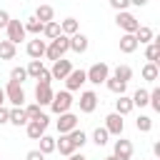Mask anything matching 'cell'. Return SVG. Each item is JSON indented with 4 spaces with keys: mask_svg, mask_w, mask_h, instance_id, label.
Returning a JSON list of instances; mask_svg holds the SVG:
<instances>
[{
    "mask_svg": "<svg viewBox=\"0 0 160 160\" xmlns=\"http://www.w3.org/2000/svg\"><path fill=\"white\" fill-rule=\"evenodd\" d=\"M8 22H10V12L8 10H0V30L8 28Z\"/></svg>",
    "mask_w": 160,
    "mask_h": 160,
    "instance_id": "43",
    "label": "cell"
},
{
    "mask_svg": "<svg viewBox=\"0 0 160 160\" xmlns=\"http://www.w3.org/2000/svg\"><path fill=\"white\" fill-rule=\"evenodd\" d=\"M105 130H108L110 135H122V130H125L122 115H118V112H110V115L105 118Z\"/></svg>",
    "mask_w": 160,
    "mask_h": 160,
    "instance_id": "13",
    "label": "cell"
},
{
    "mask_svg": "<svg viewBox=\"0 0 160 160\" xmlns=\"http://www.w3.org/2000/svg\"><path fill=\"white\" fill-rule=\"evenodd\" d=\"M112 78H118V80L128 82V80L132 78V68H130V65H118V68L112 70Z\"/></svg>",
    "mask_w": 160,
    "mask_h": 160,
    "instance_id": "30",
    "label": "cell"
},
{
    "mask_svg": "<svg viewBox=\"0 0 160 160\" xmlns=\"http://www.w3.org/2000/svg\"><path fill=\"white\" fill-rule=\"evenodd\" d=\"M35 18H38L42 25H45V22H52V20H55V10H52V5H38Z\"/></svg>",
    "mask_w": 160,
    "mask_h": 160,
    "instance_id": "18",
    "label": "cell"
},
{
    "mask_svg": "<svg viewBox=\"0 0 160 160\" xmlns=\"http://www.w3.org/2000/svg\"><path fill=\"white\" fill-rule=\"evenodd\" d=\"M152 45H155V48L160 50V35H155V38H152Z\"/></svg>",
    "mask_w": 160,
    "mask_h": 160,
    "instance_id": "48",
    "label": "cell"
},
{
    "mask_svg": "<svg viewBox=\"0 0 160 160\" xmlns=\"http://www.w3.org/2000/svg\"><path fill=\"white\" fill-rule=\"evenodd\" d=\"M5 100H8V98H5V88H0V105H2Z\"/></svg>",
    "mask_w": 160,
    "mask_h": 160,
    "instance_id": "49",
    "label": "cell"
},
{
    "mask_svg": "<svg viewBox=\"0 0 160 160\" xmlns=\"http://www.w3.org/2000/svg\"><path fill=\"white\" fill-rule=\"evenodd\" d=\"M110 8H112V10H118V12H122V10H128V8H130V0H110Z\"/></svg>",
    "mask_w": 160,
    "mask_h": 160,
    "instance_id": "40",
    "label": "cell"
},
{
    "mask_svg": "<svg viewBox=\"0 0 160 160\" xmlns=\"http://www.w3.org/2000/svg\"><path fill=\"white\" fill-rule=\"evenodd\" d=\"M85 72H88V82L100 85V82H105V80L110 78V65H108V62H95V65H90V70H85Z\"/></svg>",
    "mask_w": 160,
    "mask_h": 160,
    "instance_id": "3",
    "label": "cell"
},
{
    "mask_svg": "<svg viewBox=\"0 0 160 160\" xmlns=\"http://www.w3.org/2000/svg\"><path fill=\"white\" fill-rule=\"evenodd\" d=\"M155 65H158V70H160V55H158V60H155Z\"/></svg>",
    "mask_w": 160,
    "mask_h": 160,
    "instance_id": "51",
    "label": "cell"
},
{
    "mask_svg": "<svg viewBox=\"0 0 160 160\" xmlns=\"http://www.w3.org/2000/svg\"><path fill=\"white\" fill-rule=\"evenodd\" d=\"M5 98H8L15 108H22V102H25V90H22V85L15 82V80H10V82L5 85Z\"/></svg>",
    "mask_w": 160,
    "mask_h": 160,
    "instance_id": "5",
    "label": "cell"
},
{
    "mask_svg": "<svg viewBox=\"0 0 160 160\" xmlns=\"http://www.w3.org/2000/svg\"><path fill=\"white\" fill-rule=\"evenodd\" d=\"M158 72H160V70H158V65H155V62H148V65H142V70H140V75H142L145 80H150V82H155V80H158Z\"/></svg>",
    "mask_w": 160,
    "mask_h": 160,
    "instance_id": "31",
    "label": "cell"
},
{
    "mask_svg": "<svg viewBox=\"0 0 160 160\" xmlns=\"http://www.w3.org/2000/svg\"><path fill=\"white\" fill-rule=\"evenodd\" d=\"M25 70H28V78H35V80H38L40 72L45 70V65H42V60H30V65H28Z\"/></svg>",
    "mask_w": 160,
    "mask_h": 160,
    "instance_id": "32",
    "label": "cell"
},
{
    "mask_svg": "<svg viewBox=\"0 0 160 160\" xmlns=\"http://www.w3.org/2000/svg\"><path fill=\"white\" fill-rule=\"evenodd\" d=\"M132 108H135V105H132V98L118 95V100H115V112H118V115H128Z\"/></svg>",
    "mask_w": 160,
    "mask_h": 160,
    "instance_id": "19",
    "label": "cell"
},
{
    "mask_svg": "<svg viewBox=\"0 0 160 160\" xmlns=\"http://www.w3.org/2000/svg\"><path fill=\"white\" fill-rule=\"evenodd\" d=\"M58 150H60V155H68V158L75 152V145H72L70 135H60L58 138Z\"/></svg>",
    "mask_w": 160,
    "mask_h": 160,
    "instance_id": "25",
    "label": "cell"
},
{
    "mask_svg": "<svg viewBox=\"0 0 160 160\" xmlns=\"http://www.w3.org/2000/svg\"><path fill=\"white\" fill-rule=\"evenodd\" d=\"M48 122H50V118H48V115H42L40 120H30V122L25 125V130H28V138H30V140H40V138L45 135V128H48Z\"/></svg>",
    "mask_w": 160,
    "mask_h": 160,
    "instance_id": "7",
    "label": "cell"
},
{
    "mask_svg": "<svg viewBox=\"0 0 160 160\" xmlns=\"http://www.w3.org/2000/svg\"><path fill=\"white\" fill-rule=\"evenodd\" d=\"M152 152H155V158H158V160H160V140H158V142H155V145H152Z\"/></svg>",
    "mask_w": 160,
    "mask_h": 160,
    "instance_id": "47",
    "label": "cell"
},
{
    "mask_svg": "<svg viewBox=\"0 0 160 160\" xmlns=\"http://www.w3.org/2000/svg\"><path fill=\"white\" fill-rule=\"evenodd\" d=\"M78 105H80V112L90 115V112H95V108H98V95H95L92 90H85V92H80Z\"/></svg>",
    "mask_w": 160,
    "mask_h": 160,
    "instance_id": "11",
    "label": "cell"
},
{
    "mask_svg": "<svg viewBox=\"0 0 160 160\" xmlns=\"http://www.w3.org/2000/svg\"><path fill=\"white\" fill-rule=\"evenodd\" d=\"M135 50H138V40H135V35L122 32V38H120V52L130 55V52H135Z\"/></svg>",
    "mask_w": 160,
    "mask_h": 160,
    "instance_id": "17",
    "label": "cell"
},
{
    "mask_svg": "<svg viewBox=\"0 0 160 160\" xmlns=\"http://www.w3.org/2000/svg\"><path fill=\"white\" fill-rule=\"evenodd\" d=\"M105 85H108V90H110V92H115V95H125V88H128V82L118 80V78H108V80H105Z\"/></svg>",
    "mask_w": 160,
    "mask_h": 160,
    "instance_id": "27",
    "label": "cell"
},
{
    "mask_svg": "<svg viewBox=\"0 0 160 160\" xmlns=\"http://www.w3.org/2000/svg\"><path fill=\"white\" fill-rule=\"evenodd\" d=\"M158 55H160V50L150 42V45L145 48V60H148V62H155V60H158Z\"/></svg>",
    "mask_w": 160,
    "mask_h": 160,
    "instance_id": "38",
    "label": "cell"
},
{
    "mask_svg": "<svg viewBox=\"0 0 160 160\" xmlns=\"http://www.w3.org/2000/svg\"><path fill=\"white\" fill-rule=\"evenodd\" d=\"M115 22H118V28H120L122 32H130V35H135V30L140 28V20H138L132 12H128V10L118 12V15H115Z\"/></svg>",
    "mask_w": 160,
    "mask_h": 160,
    "instance_id": "2",
    "label": "cell"
},
{
    "mask_svg": "<svg viewBox=\"0 0 160 160\" xmlns=\"http://www.w3.org/2000/svg\"><path fill=\"white\" fill-rule=\"evenodd\" d=\"M5 32H8V38H5V40H10L12 45H18L20 40H25V35H28V32H25V25H22L20 20H12V18H10V22H8Z\"/></svg>",
    "mask_w": 160,
    "mask_h": 160,
    "instance_id": "6",
    "label": "cell"
},
{
    "mask_svg": "<svg viewBox=\"0 0 160 160\" xmlns=\"http://www.w3.org/2000/svg\"><path fill=\"white\" fill-rule=\"evenodd\" d=\"M42 155H50V152H55L58 150V140L55 138H50V135H42L40 138V148H38Z\"/></svg>",
    "mask_w": 160,
    "mask_h": 160,
    "instance_id": "24",
    "label": "cell"
},
{
    "mask_svg": "<svg viewBox=\"0 0 160 160\" xmlns=\"http://www.w3.org/2000/svg\"><path fill=\"white\" fill-rule=\"evenodd\" d=\"M132 105H138V108H145V105H150V90H145V88H138V90L132 92Z\"/></svg>",
    "mask_w": 160,
    "mask_h": 160,
    "instance_id": "23",
    "label": "cell"
},
{
    "mask_svg": "<svg viewBox=\"0 0 160 160\" xmlns=\"http://www.w3.org/2000/svg\"><path fill=\"white\" fill-rule=\"evenodd\" d=\"M50 80H52L50 70H42V72H40V78H38V82H50Z\"/></svg>",
    "mask_w": 160,
    "mask_h": 160,
    "instance_id": "44",
    "label": "cell"
},
{
    "mask_svg": "<svg viewBox=\"0 0 160 160\" xmlns=\"http://www.w3.org/2000/svg\"><path fill=\"white\" fill-rule=\"evenodd\" d=\"M52 98H55V92H52L50 82H38V85H35V100H38L40 108H42V105H50Z\"/></svg>",
    "mask_w": 160,
    "mask_h": 160,
    "instance_id": "10",
    "label": "cell"
},
{
    "mask_svg": "<svg viewBox=\"0 0 160 160\" xmlns=\"http://www.w3.org/2000/svg\"><path fill=\"white\" fill-rule=\"evenodd\" d=\"M82 82H88V72H85V70H72V72L65 78V88H68V92L80 90Z\"/></svg>",
    "mask_w": 160,
    "mask_h": 160,
    "instance_id": "12",
    "label": "cell"
},
{
    "mask_svg": "<svg viewBox=\"0 0 160 160\" xmlns=\"http://www.w3.org/2000/svg\"><path fill=\"white\" fill-rule=\"evenodd\" d=\"M25 160H45V155H42L40 150H30V152L25 155Z\"/></svg>",
    "mask_w": 160,
    "mask_h": 160,
    "instance_id": "42",
    "label": "cell"
},
{
    "mask_svg": "<svg viewBox=\"0 0 160 160\" xmlns=\"http://www.w3.org/2000/svg\"><path fill=\"white\" fill-rule=\"evenodd\" d=\"M70 72H72V62H70V60L60 58V60H55V62H52V70H50L52 80H65Z\"/></svg>",
    "mask_w": 160,
    "mask_h": 160,
    "instance_id": "9",
    "label": "cell"
},
{
    "mask_svg": "<svg viewBox=\"0 0 160 160\" xmlns=\"http://www.w3.org/2000/svg\"><path fill=\"white\" fill-rule=\"evenodd\" d=\"M158 80H160V72H158Z\"/></svg>",
    "mask_w": 160,
    "mask_h": 160,
    "instance_id": "52",
    "label": "cell"
},
{
    "mask_svg": "<svg viewBox=\"0 0 160 160\" xmlns=\"http://www.w3.org/2000/svg\"><path fill=\"white\" fill-rule=\"evenodd\" d=\"M108 138H110V132H108L105 128H95V130H92V142H95L98 148H102V145L108 142Z\"/></svg>",
    "mask_w": 160,
    "mask_h": 160,
    "instance_id": "33",
    "label": "cell"
},
{
    "mask_svg": "<svg viewBox=\"0 0 160 160\" xmlns=\"http://www.w3.org/2000/svg\"><path fill=\"white\" fill-rule=\"evenodd\" d=\"M0 160H2V158H0Z\"/></svg>",
    "mask_w": 160,
    "mask_h": 160,
    "instance_id": "53",
    "label": "cell"
},
{
    "mask_svg": "<svg viewBox=\"0 0 160 160\" xmlns=\"http://www.w3.org/2000/svg\"><path fill=\"white\" fill-rule=\"evenodd\" d=\"M5 122H10V110L0 105V125H5Z\"/></svg>",
    "mask_w": 160,
    "mask_h": 160,
    "instance_id": "41",
    "label": "cell"
},
{
    "mask_svg": "<svg viewBox=\"0 0 160 160\" xmlns=\"http://www.w3.org/2000/svg\"><path fill=\"white\" fill-rule=\"evenodd\" d=\"M150 105H152V110H155V112H160V88L150 90Z\"/></svg>",
    "mask_w": 160,
    "mask_h": 160,
    "instance_id": "39",
    "label": "cell"
},
{
    "mask_svg": "<svg viewBox=\"0 0 160 160\" xmlns=\"http://www.w3.org/2000/svg\"><path fill=\"white\" fill-rule=\"evenodd\" d=\"M22 25H25V32H30V35H38V38H40V32H42V28H45V25H42V22H40L35 15H32V18H28Z\"/></svg>",
    "mask_w": 160,
    "mask_h": 160,
    "instance_id": "26",
    "label": "cell"
},
{
    "mask_svg": "<svg viewBox=\"0 0 160 160\" xmlns=\"http://www.w3.org/2000/svg\"><path fill=\"white\" fill-rule=\"evenodd\" d=\"M68 160H88V158H85V155H82V152H72V155H70V158H68Z\"/></svg>",
    "mask_w": 160,
    "mask_h": 160,
    "instance_id": "45",
    "label": "cell"
},
{
    "mask_svg": "<svg viewBox=\"0 0 160 160\" xmlns=\"http://www.w3.org/2000/svg\"><path fill=\"white\" fill-rule=\"evenodd\" d=\"M68 50H70V38H68V35H58L55 40H50V45H48L45 55L55 62V60L65 58V52H68Z\"/></svg>",
    "mask_w": 160,
    "mask_h": 160,
    "instance_id": "1",
    "label": "cell"
},
{
    "mask_svg": "<svg viewBox=\"0 0 160 160\" xmlns=\"http://www.w3.org/2000/svg\"><path fill=\"white\" fill-rule=\"evenodd\" d=\"M58 132L60 135H68V132H72L75 128H78V115L75 112H62V115H58Z\"/></svg>",
    "mask_w": 160,
    "mask_h": 160,
    "instance_id": "8",
    "label": "cell"
},
{
    "mask_svg": "<svg viewBox=\"0 0 160 160\" xmlns=\"http://www.w3.org/2000/svg\"><path fill=\"white\" fill-rule=\"evenodd\" d=\"M152 30L148 28V25H140L138 30H135V40H138V45H150L152 42Z\"/></svg>",
    "mask_w": 160,
    "mask_h": 160,
    "instance_id": "20",
    "label": "cell"
},
{
    "mask_svg": "<svg viewBox=\"0 0 160 160\" xmlns=\"http://www.w3.org/2000/svg\"><path fill=\"white\" fill-rule=\"evenodd\" d=\"M25 78H28V70H25V68H12V70H10V80H15V82L22 85Z\"/></svg>",
    "mask_w": 160,
    "mask_h": 160,
    "instance_id": "37",
    "label": "cell"
},
{
    "mask_svg": "<svg viewBox=\"0 0 160 160\" xmlns=\"http://www.w3.org/2000/svg\"><path fill=\"white\" fill-rule=\"evenodd\" d=\"M28 55L32 58V60H40L42 55H45V50H48V45H45V40H40V38H35V40H30L28 42Z\"/></svg>",
    "mask_w": 160,
    "mask_h": 160,
    "instance_id": "15",
    "label": "cell"
},
{
    "mask_svg": "<svg viewBox=\"0 0 160 160\" xmlns=\"http://www.w3.org/2000/svg\"><path fill=\"white\" fill-rule=\"evenodd\" d=\"M70 108H72V95H70L68 90L55 92V98H52V102H50V110H52L55 115H62V112H70Z\"/></svg>",
    "mask_w": 160,
    "mask_h": 160,
    "instance_id": "4",
    "label": "cell"
},
{
    "mask_svg": "<svg viewBox=\"0 0 160 160\" xmlns=\"http://www.w3.org/2000/svg\"><path fill=\"white\" fill-rule=\"evenodd\" d=\"M10 122H12V125H18V128H20V125H28V122H30V118H28L25 108H12V110H10Z\"/></svg>",
    "mask_w": 160,
    "mask_h": 160,
    "instance_id": "21",
    "label": "cell"
},
{
    "mask_svg": "<svg viewBox=\"0 0 160 160\" xmlns=\"http://www.w3.org/2000/svg\"><path fill=\"white\" fill-rule=\"evenodd\" d=\"M130 5H135V8H142V5H148V0H130Z\"/></svg>",
    "mask_w": 160,
    "mask_h": 160,
    "instance_id": "46",
    "label": "cell"
},
{
    "mask_svg": "<svg viewBox=\"0 0 160 160\" xmlns=\"http://www.w3.org/2000/svg\"><path fill=\"white\" fill-rule=\"evenodd\" d=\"M105 160H120V158H115V155H108V158H105Z\"/></svg>",
    "mask_w": 160,
    "mask_h": 160,
    "instance_id": "50",
    "label": "cell"
},
{
    "mask_svg": "<svg viewBox=\"0 0 160 160\" xmlns=\"http://www.w3.org/2000/svg\"><path fill=\"white\" fill-rule=\"evenodd\" d=\"M135 128H138L140 132H150V130H152V120H150V115H138Z\"/></svg>",
    "mask_w": 160,
    "mask_h": 160,
    "instance_id": "35",
    "label": "cell"
},
{
    "mask_svg": "<svg viewBox=\"0 0 160 160\" xmlns=\"http://www.w3.org/2000/svg\"><path fill=\"white\" fill-rule=\"evenodd\" d=\"M88 45H90V42H88V38H85L82 32H75V35L70 38V50L78 52V55H82V52L88 50Z\"/></svg>",
    "mask_w": 160,
    "mask_h": 160,
    "instance_id": "16",
    "label": "cell"
},
{
    "mask_svg": "<svg viewBox=\"0 0 160 160\" xmlns=\"http://www.w3.org/2000/svg\"><path fill=\"white\" fill-rule=\"evenodd\" d=\"M112 155L120 158V160H130V158H132V142L125 140V138L115 140V152H112Z\"/></svg>",
    "mask_w": 160,
    "mask_h": 160,
    "instance_id": "14",
    "label": "cell"
},
{
    "mask_svg": "<svg viewBox=\"0 0 160 160\" xmlns=\"http://www.w3.org/2000/svg\"><path fill=\"white\" fill-rule=\"evenodd\" d=\"M25 112H28V118H30V120H40V118L45 115V112H42V108H40L38 102H35V105H28V108H25Z\"/></svg>",
    "mask_w": 160,
    "mask_h": 160,
    "instance_id": "36",
    "label": "cell"
},
{
    "mask_svg": "<svg viewBox=\"0 0 160 160\" xmlns=\"http://www.w3.org/2000/svg\"><path fill=\"white\" fill-rule=\"evenodd\" d=\"M15 58V45L10 40H0V60H12Z\"/></svg>",
    "mask_w": 160,
    "mask_h": 160,
    "instance_id": "29",
    "label": "cell"
},
{
    "mask_svg": "<svg viewBox=\"0 0 160 160\" xmlns=\"http://www.w3.org/2000/svg\"><path fill=\"white\" fill-rule=\"evenodd\" d=\"M68 135H70V140H72L75 150H78V148H82V145L88 142V135H85V132H82L80 128H75V130H72V132H68Z\"/></svg>",
    "mask_w": 160,
    "mask_h": 160,
    "instance_id": "34",
    "label": "cell"
},
{
    "mask_svg": "<svg viewBox=\"0 0 160 160\" xmlns=\"http://www.w3.org/2000/svg\"><path fill=\"white\" fill-rule=\"evenodd\" d=\"M42 35L48 38V40H55L58 35H62V30H60V22H45V28H42Z\"/></svg>",
    "mask_w": 160,
    "mask_h": 160,
    "instance_id": "28",
    "label": "cell"
},
{
    "mask_svg": "<svg viewBox=\"0 0 160 160\" xmlns=\"http://www.w3.org/2000/svg\"><path fill=\"white\" fill-rule=\"evenodd\" d=\"M60 30H62V35L72 38L75 32H80V25H78V20H75V18H65V20L60 22Z\"/></svg>",
    "mask_w": 160,
    "mask_h": 160,
    "instance_id": "22",
    "label": "cell"
}]
</instances>
